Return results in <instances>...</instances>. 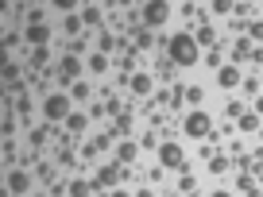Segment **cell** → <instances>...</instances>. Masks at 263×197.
<instances>
[{
	"instance_id": "1",
	"label": "cell",
	"mask_w": 263,
	"mask_h": 197,
	"mask_svg": "<svg viewBox=\"0 0 263 197\" xmlns=\"http://www.w3.org/2000/svg\"><path fill=\"white\" fill-rule=\"evenodd\" d=\"M166 58H171V66H197L201 62V47H197V39L190 31H178L166 39Z\"/></svg>"
},
{
	"instance_id": "2",
	"label": "cell",
	"mask_w": 263,
	"mask_h": 197,
	"mask_svg": "<svg viewBox=\"0 0 263 197\" xmlns=\"http://www.w3.org/2000/svg\"><path fill=\"white\" fill-rule=\"evenodd\" d=\"M43 116H47V124L50 128H58V124H66L70 120V97H66V93H47V97H43Z\"/></svg>"
},
{
	"instance_id": "3",
	"label": "cell",
	"mask_w": 263,
	"mask_h": 197,
	"mask_svg": "<svg viewBox=\"0 0 263 197\" xmlns=\"http://www.w3.org/2000/svg\"><path fill=\"white\" fill-rule=\"evenodd\" d=\"M182 131H186L190 140H209V135H213V120H209L205 108H194V112H186V120H182Z\"/></svg>"
},
{
	"instance_id": "4",
	"label": "cell",
	"mask_w": 263,
	"mask_h": 197,
	"mask_svg": "<svg viewBox=\"0 0 263 197\" xmlns=\"http://www.w3.org/2000/svg\"><path fill=\"white\" fill-rule=\"evenodd\" d=\"M166 19H171V4H163V0H151V4L140 8V24L147 27V31L151 27H163Z\"/></svg>"
},
{
	"instance_id": "5",
	"label": "cell",
	"mask_w": 263,
	"mask_h": 197,
	"mask_svg": "<svg viewBox=\"0 0 263 197\" xmlns=\"http://www.w3.org/2000/svg\"><path fill=\"white\" fill-rule=\"evenodd\" d=\"M159 166H163V170H178V166H186V151H182V143L166 140L163 147H159Z\"/></svg>"
},
{
	"instance_id": "6",
	"label": "cell",
	"mask_w": 263,
	"mask_h": 197,
	"mask_svg": "<svg viewBox=\"0 0 263 197\" xmlns=\"http://www.w3.org/2000/svg\"><path fill=\"white\" fill-rule=\"evenodd\" d=\"M4 186H8V197H24L27 189H31V174H27L24 166H12V170L4 174Z\"/></svg>"
},
{
	"instance_id": "7",
	"label": "cell",
	"mask_w": 263,
	"mask_h": 197,
	"mask_svg": "<svg viewBox=\"0 0 263 197\" xmlns=\"http://www.w3.org/2000/svg\"><path fill=\"white\" fill-rule=\"evenodd\" d=\"M217 85H221V89H236V85H244V74H240V66L224 62L221 70H217Z\"/></svg>"
},
{
	"instance_id": "8",
	"label": "cell",
	"mask_w": 263,
	"mask_h": 197,
	"mask_svg": "<svg viewBox=\"0 0 263 197\" xmlns=\"http://www.w3.org/2000/svg\"><path fill=\"white\" fill-rule=\"evenodd\" d=\"M54 70H58V77H62V82H78V77H82V62H78V54H66Z\"/></svg>"
},
{
	"instance_id": "9",
	"label": "cell",
	"mask_w": 263,
	"mask_h": 197,
	"mask_svg": "<svg viewBox=\"0 0 263 197\" xmlns=\"http://www.w3.org/2000/svg\"><path fill=\"white\" fill-rule=\"evenodd\" d=\"M124 178V166L120 163H108V166H101L97 170V186H105V189H116V182Z\"/></svg>"
},
{
	"instance_id": "10",
	"label": "cell",
	"mask_w": 263,
	"mask_h": 197,
	"mask_svg": "<svg viewBox=\"0 0 263 197\" xmlns=\"http://www.w3.org/2000/svg\"><path fill=\"white\" fill-rule=\"evenodd\" d=\"M24 43H31V50H35V47H47V43H50V24L24 27Z\"/></svg>"
},
{
	"instance_id": "11",
	"label": "cell",
	"mask_w": 263,
	"mask_h": 197,
	"mask_svg": "<svg viewBox=\"0 0 263 197\" xmlns=\"http://www.w3.org/2000/svg\"><path fill=\"white\" fill-rule=\"evenodd\" d=\"M132 93H136V97H151V89H155V77L147 74V70H140V74H132Z\"/></svg>"
},
{
	"instance_id": "12",
	"label": "cell",
	"mask_w": 263,
	"mask_h": 197,
	"mask_svg": "<svg viewBox=\"0 0 263 197\" xmlns=\"http://www.w3.org/2000/svg\"><path fill=\"white\" fill-rule=\"evenodd\" d=\"M20 77H24V66H20V62L4 66V85H8V93H20V85H24Z\"/></svg>"
},
{
	"instance_id": "13",
	"label": "cell",
	"mask_w": 263,
	"mask_h": 197,
	"mask_svg": "<svg viewBox=\"0 0 263 197\" xmlns=\"http://www.w3.org/2000/svg\"><path fill=\"white\" fill-rule=\"evenodd\" d=\"M136 155H140V143H128V140H120V143H116V163H120V166L136 163Z\"/></svg>"
},
{
	"instance_id": "14",
	"label": "cell",
	"mask_w": 263,
	"mask_h": 197,
	"mask_svg": "<svg viewBox=\"0 0 263 197\" xmlns=\"http://www.w3.org/2000/svg\"><path fill=\"white\" fill-rule=\"evenodd\" d=\"M27 66H31V70H39V74H43V70H47V66H50V47H35L31 54H27Z\"/></svg>"
},
{
	"instance_id": "15",
	"label": "cell",
	"mask_w": 263,
	"mask_h": 197,
	"mask_svg": "<svg viewBox=\"0 0 263 197\" xmlns=\"http://www.w3.org/2000/svg\"><path fill=\"white\" fill-rule=\"evenodd\" d=\"M89 193H93V182H85V178L66 182V197H89Z\"/></svg>"
},
{
	"instance_id": "16",
	"label": "cell",
	"mask_w": 263,
	"mask_h": 197,
	"mask_svg": "<svg viewBox=\"0 0 263 197\" xmlns=\"http://www.w3.org/2000/svg\"><path fill=\"white\" fill-rule=\"evenodd\" d=\"M252 39H236V47H232V58H229V62L232 66H240V62H248V58H252Z\"/></svg>"
},
{
	"instance_id": "17",
	"label": "cell",
	"mask_w": 263,
	"mask_h": 197,
	"mask_svg": "<svg viewBox=\"0 0 263 197\" xmlns=\"http://www.w3.org/2000/svg\"><path fill=\"white\" fill-rule=\"evenodd\" d=\"M62 31L70 35V39H82V31H85V24H82V12H78V16H66V19H62Z\"/></svg>"
},
{
	"instance_id": "18",
	"label": "cell",
	"mask_w": 263,
	"mask_h": 197,
	"mask_svg": "<svg viewBox=\"0 0 263 197\" xmlns=\"http://www.w3.org/2000/svg\"><path fill=\"white\" fill-rule=\"evenodd\" d=\"M194 39H197V47H209L213 50V43H217V31H213V24H201L194 31Z\"/></svg>"
},
{
	"instance_id": "19",
	"label": "cell",
	"mask_w": 263,
	"mask_h": 197,
	"mask_svg": "<svg viewBox=\"0 0 263 197\" xmlns=\"http://www.w3.org/2000/svg\"><path fill=\"white\" fill-rule=\"evenodd\" d=\"M101 16H105V8H101V4H85V8H82V24H85V27H97Z\"/></svg>"
},
{
	"instance_id": "20",
	"label": "cell",
	"mask_w": 263,
	"mask_h": 197,
	"mask_svg": "<svg viewBox=\"0 0 263 197\" xmlns=\"http://www.w3.org/2000/svg\"><path fill=\"white\" fill-rule=\"evenodd\" d=\"M132 50H136V54H140V50H151V31L147 27H136V39H132Z\"/></svg>"
},
{
	"instance_id": "21",
	"label": "cell",
	"mask_w": 263,
	"mask_h": 197,
	"mask_svg": "<svg viewBox=\"0 0 263 197\" xmlns=\"http://www.w3.org/2000/svg\"><path fill=\"white\" fill-rule=\"evenodd\" d=\"M66 128H70V135H78V131L89 128V112H74L70 120H66Z\"/></svg>"
},
{
	"instance_id": "22",
	"label": "cell",
	"mask_w": 263,
	"mask_h": 197,
	"mask_svg": "<svg viewBox=\"0 0 263 197\" xmlns=\"http://www.w3.org/2000/svg\"><path fill=\"white\" fill-rule=\"evenodd\" d=\"M236 124H240V131H259V112H244Z\"/></svg>"
},
{
	"instance_id": "23",
	"label": "cell",
	"mask_w": 263,
	"mask_h": 197,
	"mask_svg": "<svg viewBox=\"0 0 263 197\" xmlns=\"http://www.w3.org/2000/svg\"><path fill=\"white\" fill-rule=\"evenodd\" d=\"M244 112H248V108H244V101H236V97H232L229 105H224V116H229V120H240Z\"/></svg>"
},
{
	"instance_id": "24",
	"label": "cell",
	"mask_w": 263,
	"mask_h": 197,
	"mask_svg": "<svg viewBox=\"0 0 263 197\" xmlns=\"http://www.w3.org/2000/svg\"><path fill=\"white\" fill-rule=\"evenodd\" d=\"M201 97H205V89H201V85H186V101L194 108H201Z\"/></svg>"
},
{
	"instance_id": "25",
	"label": "cell",
	"mask_w": 263,
	"mask_h": 197,
	"mask_svg": "<svg viewBox=\"0 0 263 197\" xmlns=\"http://www.w3.org/2000/svg\"><path fill=\"white\" fill-rule=\"evenodd\" d=\"M236 189L252 197V193H255V182H252V174H236Z\"/></svg>"
},
{
	"instance_id": "26",
	"label": "cell",
	"mask_w": 263,
	"mask_h": 197,
	"mask_svg": "<svg viewBox=\"0 0 263 197\" xmlns=\"http://www.w3.org/2000/svg\"><path fill=\"white\" fill-rule=\"evenodd\" d=\"M89 70L93 74H105L108 70V54H89Z\"/></svg>"
},
{
	"instance_id": "27",
	"label": "cell",
	"mask_w": 263,
	"mask_h": 197,
	"mask_svg": "<svg viewBox=\"0 0 263 197\" xmlns=\"http://www.w3.org/2000/svg\"><path fill=\"white\" fill-rule=\"evenodd\" d=\"M201 62H205L209 70H221V66H224V62H221V50H205V54H201Z\"/></svg>"
},
{
	"instance_id": "28",
	"label": "cell",
	"mask_w": 263,
	"mask_h": 197,
	"mask_svg": "<svg viewBox=\"0 0 263 197\" xmlns=\"http://www.w3.org/2000/svg\"><path fill=\"white\" fill-rule=\"evenodd\" d=\"M209 12H217V16H236V4H229V0H217Z\"/></svg>"
},
{
	"instance_id": "29",
	"label": "cell",
	"mask_w": 263,
	"mask_h": 197,
	"mask_svg": "<svg viewBox=\"0 0 263 197\" xmlns=\"http://www.w3.org/2000/svg\"><path fill=\"white\" fill-rule=\"evenodd\" d=\"M128 128H132V120H128V112H124V116H116V124H112V135H128Z\"/></svg>"
},
{
	"instance_id": "30",
	"label": "cell",
	"mask_w": 263,
	"mask_h": 197,
	"mask_svg": "<svg viewBox=\"0 0 263 197\" xmlns=\"http://www.w3.org/2000/svg\"><path fill=\"white\" fill-rule=\"evenodd\" d=\"M97 140H93V143H82V163H93V159H97Z\"/></svg>"
},
{
	"instance_id": "31",
	"label": "cell",
	"mask_w": 263,
	"mask_h": 197,
	"mask_svg": "<svg viewBox=\"0 0 263 197\" xmlns=\"http://www.w3.org/2000/svg\"><path fill=\"white\" fill-rule=\"evenodd\" d=\"M248 39H259L263 43V19H252V24H248Z\"/></svg>"
},
{
	"instance_id": "32",
	"label": "cell",
	"mask_w": 263,
	"mask_h": 197,
	"mask_svg": "<svg viewBox=\"0 0 263 197\" xmlns=\"http://www.w3.org/2000/svg\"><path fill=\"white\" fill-rule=\"evenodd\" d=\"M74 101H89V82H74Z\"/></svg>"
},
{
	"instance_id": "33",
	"label": "cell",
	"mask_w": 263,
	"mask_h": 197,
	"mask_svg": "<svg viewBox=\"0 0 263 197\" xmlns=\"http://www.w3.org/2000/svg\"><path fill=\"white\" fill-rule=\"evenodd\" d=\"M209 170H213V174H224V170H229V159H221V155L209 159Z\"/></svg>"
},
{
	"instance_id": "34",
	"label": "cell",
	"mask_w": 263,
	"mask_h": 197,
	"mask_svg": "<svg viewBox=\"0 0 263 197\" xmlns=\"http://www.w3.org/2000/svg\"><path fill=\"white\" fill-rule=\"evenodd\" d=\"M194 186H197L194 174H182V178H178V189H182V193H194Z\"/></svg>"
},
{
	"instance_id": "35",
	"label": "cell",
	"mask_w": 263,
	"mask_h": 197,
	"mask_svg": "<svg viewBox=\"0 0 263 197\" xmlns=\"http://www.w3.org/2000/svg\"><path fill=\"white\" fill-rule=\"evenodd\" d=\"M39 178H43V182H50V186H54V166H50V163H39Z\"/></svg>"
},
{
	"instance_id": "36",
	"label": "cell",
	"mask_w": 263,
	"mask_h": 197,
	"mask_svg": "<svg viewBox=\"0 0 263 197\" xmlns=\"http://www.w3.org/2000/svg\"><path fill=\"white\" fill-rule=\"evenodd\" d=\"M140 147H147V151H159V147H163V143H159L155 135H151V131H147V135H143V140H140Z\"/></svg>"
},
{
	"instance_id": "37",
	"label": "cell",
	"mask_w": 263,
	"mask_h": 197,
	"mask_svg": "<svg viewBox=\"0 0 263 197\" xmlns=\"http://www.w3.org/2000/svg\"><path fill=\"white\" fill-rule=\"evenodd\" d=\"M132 66H136V54H120V74H128Z\"/></svg>"
},
{
	"instance_id": "38",
	"label": "cell",
	"mask_w": 263,
	"mask_h": 197,
	"mask_svg": "<svg viewBox=\"0 0 263 197\" xmlns=\"http://www.w3.org/2000/svg\"><path fill=\"white\" fill-rule=\"evenodd\" d=\"M244 93H259V82H255V77H244Z\"/></svg>"
},
{
	"instance_id": "39",
	"label": "cell",
	"mask_w": 263,
	"mask_h": 197,
	"mask_svg": "<svg viewBox=\"0 0 263 197\" xmlns=\"http://www.w3.org/2000/svg\"><path fill=\"white\" fill-rule=\"evenodd\" d=\"M252 62H263V47H255V50H252Z\"/></svg>"
},
{
	"instance_id": "40",
	"label": "cell",
	"mask_w": 263,
	"mask_h": 197,
	"mask_svg": "<svg viewBox=\"0 0 263 197\" xmlns=\"http://www.w3.org/2000/svg\"><path fill=\"white\" fill-rule=\"evenodd\" d=\"M108 197H132V193H128V189H112Z\"/></svg>"
},
{
	"instance_id": "41",
	"label": "cell",
	"mask_w": 263,
	"mask_h": 197,
	"mask_svg": "<svg viewBox=\"0 0 263 197\" xmlns=\"http://www.w3.org/2000/svg\"><path fill=\"white\" fill-rule=\"evenodd\" d=\"M209 197H232V193H229V189H213Z\"/></svg>"
},
{
	"instance_id": "42",
	"label": "cell",
	"mask_w": 263,
	"mask_h": 197,
	"mask_svg": "<svg viewBox=\"0 0 263 197\" xmlns=\"http://www.w3.org/2000/svg\"><path fill=\"white\" fill-rule=\"evenodd\" d=\"M255 112H259V116H263V97H259V101H255Z\"/></svg>"
},
{
	"instance_id": "43",
	"label": "cell",
	"mask_w": 263,
	"mask_h": 197,
	"mask_svg": "<svg viewBox=\"0 0 263 197\" xmlns=\"http://www.w3.org/2000/svg\"><path fill=\"white\" fill-rule=\"evenodd\" d=\"M136 197H155V193H151V189H140V193H136Z\"/></svg>"
},
{
	"instance_id": "44",
	"label": "cell",
	"mask_w": 263,
	"mask_h": 197,
	"mask_svg": "<svg viewBox=\"0 0 263 197\" xmlns=\"http://www.w3.org/2000/svg\"><path fill=\"white\" fill-rule=\"evenodd\" d=\"M186 197H197V193H186Z\"/></svg>"
}]
</instances>
